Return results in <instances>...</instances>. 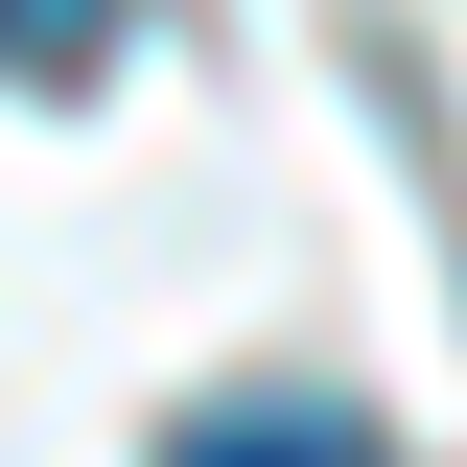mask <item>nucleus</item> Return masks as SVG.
I'll list each match as a JSON object with an SVG mask.
<instances>
[{
  "instance_id": "obj_1",
  "label": "nucleus",
  "mask_w": 467,
  "mask_h": 467,
  "mask_svg": "<svg viewBox=\"0 0 467 467\" xmlns=\"http://www.w3.org/2000/svg\"><path fill=\"white\" fill-rule=\"evenodd\" d=\"M164 467H398L350 398H211V420H164Z\"/></svg>"
},
{
  "instance_id": "obj_2",
  "label": "nucleus",
  "mask_w": 467,
  "mask_h": 467,
  "mask_svg": "<svg viewBox=\"0 0 467 467\" xmlns=\"http://www.w3.org/2000/svg\"><path fill=\"white\" fill-rule=\"evenodd\" d=\"M117 24H140V0H0V70H24V94H94Z\"/></svg>"
}]
</instances>
